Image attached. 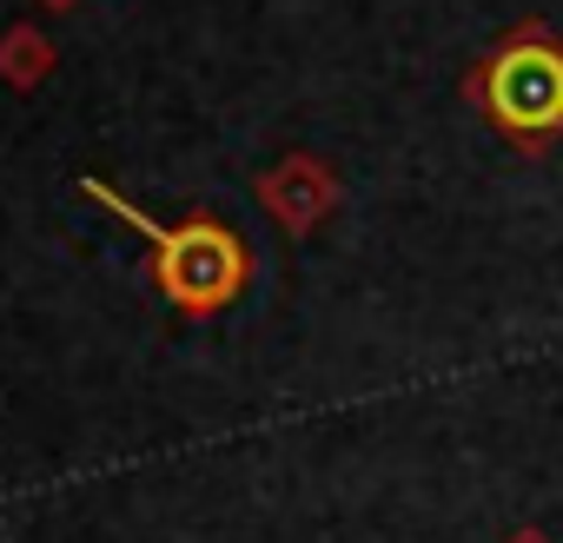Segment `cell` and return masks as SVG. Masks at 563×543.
Instances as JSON below:
<instances>
[{
  "label": "cell",
  "mask_w": 563,
  "mask_h": 543,
  "mask_svg": "<svg viewBox=\"0 0 563 543\" xmlns=\"http://www.w3.org/2000/svg\"><path fill=\"white\" fill-rule=\"evenodd\" d=\"M258 199H265V212L286 225V232H312L339 206V173L325 159H312V153H292V159H278L258 179Z\"/></svg>",
  "instance_id": "3957f363"
},
{
  "label": "cell",
  "mask_w": 563,
  "mask_h": 543,
  "mask_svg": "<svg viewBox=\"0 0 563 543\" xmlns=\"http://www.w3.org/2000/svg\"><path fill=\"white\" fill-rule=\"evenodd\" d=\"M504 543H556V536H550V530H537V523H517Z\"/></svg>",
  "instance_id": "277c9868"
},
{
  "label": "cell",
  "mask_w": 563,
  "mask_h": 543,
  "mask_svg": "<svg viewBox=\"0 0 563 543\" xmlns=\"http://www.w3.org/2000/svg\"><path fill=\"white\" fill-rule=\"evenodd\" d=\"M464 100L517 153H550V140L563 133V34L550 21H517L471 67Z\"/></svg>",
  "instance_id": "6da1fadb"
},
{
  "label": "cell",
  "mask_w": 563,
  "mask_h": 543,
  "mask_svg": "<svg viewBox=\"0 0 563 543\" xmlns=\"http://www.w3.org/2000/svg\"><path fill=\"white\" fill-rule=\"evenodd\" d=\"M80 192L100 199L107 212H120V219L153 245V279H159V292H166L179 312L212 319V312H225V306L245 292V279H252V252H245V239H239L232 225H219V219L159 225V219L140 212L133 199H120L107 179H80Z\"/></svg>",
  "instance_id": "7a4b0ae2"
}]
</instances>
